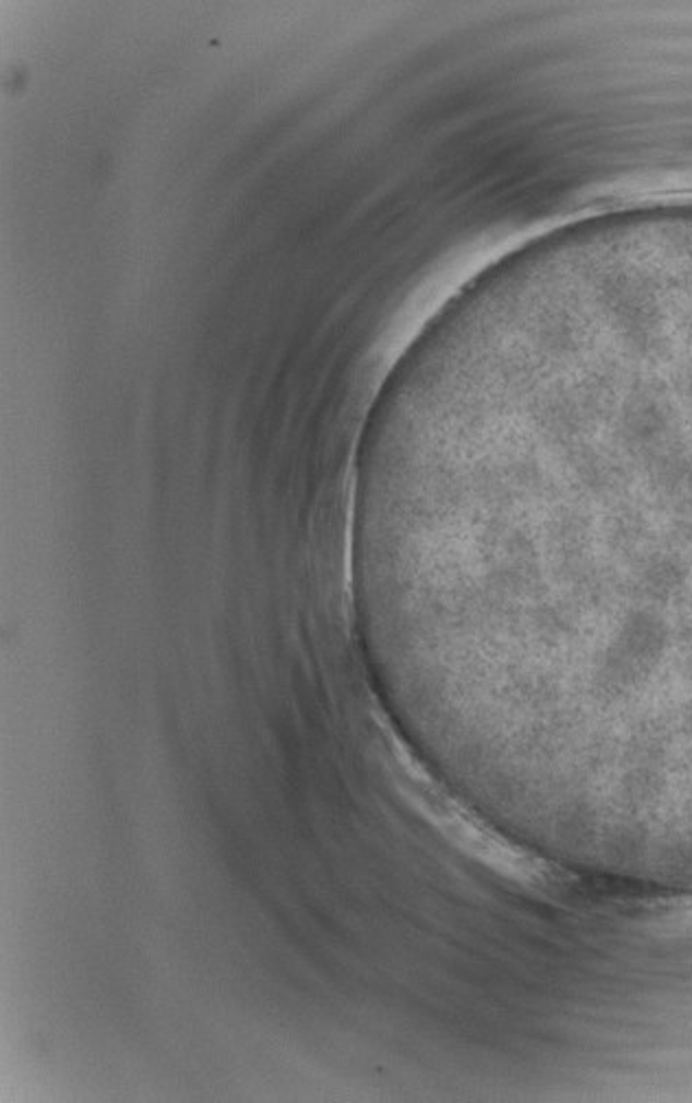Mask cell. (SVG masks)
Masks as SVG:
<instances>
[{"label":"cell","mask_w":692,"mask_h":1103,"mask_svg":"<svg viewBox=\"0 0 692 1103\" xmlns=\"http://www.w3.org/2000/svg\"><path fill=\"white\" fill-rule=\"evenodd\" d=\"M685 580L688 570L683 563L677 556L659 554L646 561L644 570L640 572L637 587L646 602L666 604L679 596V591L685 587Z\"/></svg>","instance_id":"6da1fadb"}]
</instances>
